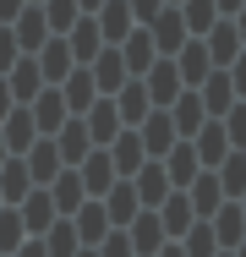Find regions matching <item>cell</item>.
I'll return each instance as SVG.
<instances>
[{"instance_id": "obj_21", "label": "cell", "mask_w": 246, "mask_h": 257, "mask_svg": "<svg viewBox=\"0 0 246 257\" xmlns=\"http://www.w3.org/2000/svg\"><path fill=\"white\" fill-rule=\"evenodd\" d=\"M208 230H213V241L219 246H241V235H246V213H241V203H219L213 213H208Z\"/></svg>"}, {"instance_id": "obj_16", "label": "cell", "mask_w": 246, "mask_h": 257, "mask_svg": "<svg viewBox=\"0 0 246 257\" xmlns=\"http://www.w3.org/2000/svg\"><path fill=\"white\" fill-rule=\"evenodd\" d=\"M88 71H93L98 93H115V88H120V82L132 77V71H126V60H120V50H115V44H104V50H98L93 60H88Z\"/></svg>"}, {"instance_id": "obj_37", "label": "cell", "mask_w": 246, "mask_h": 257, "mask_svg": "<svg viewBox=\"0 0 246 257\" xmlns=\"http://www.w3.org/2000/svg\"><path fill=\"white\" fill-rule=\"evenodd\" d=\"M213 246H219V241H213V230H208V224L186 230V241H181V252H186V257H213Z\"/></svg>"}, {"instance_id": "obj_38", "label": "cell", "mask_w": 246, "mask_h": 257, "mask_svg": "<svg viewBox=\"0 0 246 257\" xmlns=\"http://www.w3.org/2000/svg\"><path fill=\"white\" fill-rule=\"evenodd\" d=\"M17 39H11V28H6V22H0V77H6V71H11V66H17Z\"/></svg>"}, {"instance_id": "obj_17", "label": "cell", "mask_w": 246, "mask_h": 257, "mask_svg": "<svg viewBox=\"0 0 246 257\" xmlns=\"http://www.w3.org/2000/svg\"><path fill=\"white\" fill-rule=\"evenodd\" d=\"M60 39L71 44V60H77V66H88V60L104 50V39H98V22H93V17H77V22L60 33Z\"/></svg>"}, {"instance_id": "obj_34", "label": "cell", "mask_w": 246, "mask_h": 257, "mask_svg": "<svg viewBox=\"0 0 246 257\" xmlns=\"http://www.w3.org/2000/svg\"><path fill=\"white\" fill-rule=\"evenodd\" d=\"M39 11H44L49 33H66V28L82 17V6H77V0H39Z\"/></svg>"}, {"instance_id": "obj_22", "label": "cell", "mask_w": 246, "mask_h": 257, "mask_svg": "<svg viewBox=\"0 0 246 257\" xmlns=\"http://www.w3.org/2000/svg\"><path fill=\"white\" fill-rule=\"evenodd\" d=\"M143 159H148V154H143V137H137L132 126H126V132L109 143V164H115V175H126V181L143 170Z\"/></svg>"}, {"instance_id": "obj_31", "label": "cell", "mask_w": 246, "mask_h": 257, "mask_svg": "<svg viewBox=\"0 0 246 257\" xmlns=\"http://www.w3.org/2000/svg\"><path fill=\"white\" fill-rule=\"evenodd\" d=\"M71 230H77V241H104V235H109V213H104V203L88 197V203L77 208V224H71Z\"/></svg>"}, {"instance_id": "obj_53", "label": "cell", "mask_w": 246, "mask_h": 257, "mask_svg": "<svg viewBox=\"0 0 246 257\" xmlns=\"http://www.w3.org/2000/svg\"><path fill=\"white\" fill-rule=\"evenodd\" d=\"M241 213H246V192H241Z\"/></svg>"}, {"instance_id": "obj_47", "label": "cell", "mask_w": 246, "mask_h": 257, "mask_svg": "<svg viewBox=\"0 0 246 257\" xmlns=\"http://www.w3.org/2000/svg\"><path fill=\"white\" fill-rule=\"evenodd\" d=\"M77 6H82V17H93L98 6H104V0H77Z\"/></svg>"}, {"instance_id": "obj_23", "label": "cell", "mask_w": 246, "mask_h": 257, "mask_svg": "<svg viewBox=\"0 0 246 257\" xmlns=\"http://www.w3.org/2000/svg\"><path fill=\"white\" fill-rule=\"evenodd\" d=\"M17 213H22V230H33V235H39V230H49V224L60 219V213H55V203H49V192H44V186H33V192H28V197L17 203Z\"/></svg>"}, {"instance_id": "obj_14", "label": "cell", "mask_w": 246, "mask_h": 257, "mask_svg": "<svg viewBox=\"0 0 246 257\" xmlns=\"http://www.w3.org/2000/svg\"><path fill=\"white\" fill-rule=\"evenodd\" d=\"M22 164H28L33 186H44V181H55V175H60V164H66V159H60V148H55V137H33V148H28V159H22Z\"/></svg>"}, {"instance_id": "obj_42", "label": "cell", "mask_w": 246, "mask_h": 257, "mask_svg": "<svg viewBox=\"0 0 246 257\" xmlns=\"http://www.w3.org/2000/svg\"><path fill=\"white\" fill-rule=\"evenodd\" d=\"M22 6H28V0H0V22H11V17L22 11Z\"/></svg>"}, {"instance_id": "obj_26", "label": "cell", "mask_w": 246, "mask_h": 257, "mask_svg": "<svg viewBox=\"0 0 246 257\" xmlns=\"http://www.w3.org/2000/svg\"><path fill=\"white\" fill-rule=\"evenodd\" d=\"M55 148H60V159H71V164H82V159H88L93 137H88V126H82V115H71V120L55 132Z\"/></svg>"}, {"instance_id": "obj_11", "label": "cell", "mask_w": 246, "mask_h": 257, "mask_svg": "<svg viewBox=\"0 0 246 257\" xmlns=\"http://www.w3.org/2000/svg\"><path fill=\"white\" fill-rule=\"evenodd\" d=\"M0 137H6V154H28V148H33V137H39V126H33V115H28V104H11V115L0 120Z\"/></svg>"}, {"instance_id": "obj_2", "label": "cell", "mask_w": 246, "mask_h": 257, "mask_svg": "<svg viewBox=\"0 0 246 257\" xmlns=\"http://www.w3.org/2000/svg\"><path fill=\"white\" fill-rule=\"evenodd\" d=\"M143 88H148V104H153V109H170V104H175V93H181V71H175L170 55H159V60L143 71Z\"/></svg>"}, {"instance_id": "obj_35", "label": "cell", "mask_w": 246, "mask_h": 257, "mask_svg": "<svg viewBox=\"0 0 246 257\" xmlns=\"http://www.w3.org/2000/svg\"><path fill=\"white\" fill-rule=\"evenodd\" d=\"M22 246V213L17 208H0V257Z\"/></svg>"}, {"instance_id": "obj_9", "label": "cell", "mask_w": 246, "mask_h": 257, "mask_svg": "<svg viewBox=\"0 0 246 257\" xmlns=\"http://www.w3.org/2000/svg\"><path fill=\"white\" fill-rule=\"evenodd\" d=\"M55 88H60V99H66L71 115H82V109L98 99V82H93V71H88V66H71V71H66V82H55Z\"/></svg>"}, {"instance_id": "obj_41", "label": "cell", "mask_w": 246, "mask_h": 257, "mask_svg": "<svg viewBox=\"0 0 246 257\" xmlns=\"http://www.w3.org/2000/svg\"><path fill=\"white\" fill-rule=\"evenodd\" d=\"M98 257H137V252H132V241H126V230H120V235H104Z\"/></svg>"}, {"instance_id": "obj_46", "label": "cell", "mask_w": 246, "mask_h": 257, "mask_svg": "<svg viewBox=\"0 0 246 257\" xmlns=\"http://www.w3.org/2000/svg\"><path fill=\"white\" fill-rule=\"evenodd\" d=\"M230 22H235V33H241V44H246V6L235 11V17H230Z\"/></svg>"}, {"instance_id": "obj_25", "label": "cell", "mask_w": 246, "mask_h": 257, "mask_svg": "<svg viewBox=\"0 0 246 257\" xmlns=\"http://www.w3.org/2000/svg\"><path fill=\"white\" fill-rule=\"evenodd\" d=\"M126 241H132V252H137V257H153L159 246H164V224H159L153 213H137V219L126 224Z\"/></svg>"}, {"instance_id": "obj_7", "label": "cell", "mask_w": 246, "mask_h": 257, "mask_svg": "<svg viewBox=\"0 0 246 257\" xmlns=\"http://www.w3.org/2000/svg\"><path fill=\"white\" fill-rule=\"evenodd\" d=\"M6 28H11V39H17V50H22V55H33V50L49 39V22H44V11H39V6H22Z\"/></svg>"}, {"instance_id": "obj_39", "label": "cell", "mask_w": 246, "mask_h": 257, "mask_svg": "<svg viewBox=\"0 0 246 257\" xmlns=\"http://www.w3.org/2000/svg\"><path fill=\"white\" fill-rule=\"evenodd\" d=\"M126 6H132V22H137V28H148V22L164 11V0H126Z\"/></svg>"}, {"instance_id": "obj_32", "label": "cell", "mask_w": 246, "mask_h": 257, "mask_svg": "<svg viewBox=\"0 0 246 257\" xmlns=\"http://www.w3.org/2000/svg\"><path fill=\"white\" fill-rule=\"evenodd\" d=\"M175 11H181V22H186V33H192V39H202V33L219 22V6H213V0H181Z\"/></svg>"}, {"instance_id": "obj_55", "label": "cell", "mask_w": 246, "mask_h": 257, "mask_svg": "<svg viewBox=\"0 0 246 257\" xmlns=\"http://www.w3.org/2000/svg\"><path fill=\"white\" fill-rule=\"evenodd\" d=\"M28 6H39V0H28Z\"/></svg>"}, {"instance_id": "obj_45", "label": "cell", "mask_w": 246, "mask_h": 257, "mask_svg": "<svg viewBox=\"0 0 246 257\" xmlns=\"http://www.w3.org/2000/svg\"><path fill=\"white\" fill-rule=\"evenodd\" d=\"M17 257H49V252H44V246H39V241H28V246H22V252H17Z\"/></svg>"}, {"instance_id": "obj_27", "label": "cell", "mask_w": 246, "mask_h": 257, "mask_svg": "<svg viewBox=\"0 0 246 257\" xmlns=\"http://www.w3.org/2000/svg\"><path fill=\"white\" fill-rule=\"evenodd\" d=\"M132 186H137V203L159 208L164 197H170V175H164V164H143L137 175H132Z\"/></svg>"}, {"instance_id": "obj_12", "label": "cell", "mask_w": 246, "mask_h": 257, "mask_svg": "<svg viewBox=\"0 0 246 257\" xmlns=\"http://www.w3.org/2000/svg\"><path fill=\"white\" fill-rule=\"evenodd\" d=\"M93 22H98V39H104V44H120V39L137 28V22H132V6H126V0H104V6L93 11Z\"/></svg>"}, {"instance_id": "obj_54", "label": "cell", "mask_w": 246, "mask_h": 257, "mask_svg": "<svg viewBox=\"0 0 246 257\" xmlns=\"http://www.w3.org/2000/svg\"><path fill=\"white\" fill-rule=\"evenodd\" d=\"M164 6H181V0H164Z\"/></svg>"}, {"instance_id": "obj_43", "label": "cell", "mask_w": 246, "mask_h": 257, "mask_svg": "<svg viewBox=\"0 0 246 257\" xmlns=\"http://www.w3.org/2000/svg\"><path fill=\"white\" fill-rule=\"evenodd\" d=\"M11 104H17V99H11V88H6V77H0V120L11 115Z\"/></svg>"}, {"instance_id": "obj_20", "label": "cell", "mask_w": 246, "mask_h": 257, "mask_svg": "<svg viewBox=\"0 0 246 257\" xmlns=\"http://www.w3.org/2000/svg\"><path fill=\"white\" fill-rule=\"evenodd\" d=\"M104 197H109V203H104V213H109V224H120V230H126V224H132V219L143 213V203H137V186H132L126 175H120V181H115V186H109Z\"/></svg>"}, {"instance_id": "obj_30", "label": "cell", "mask_w": 246, "mask_h": 257, "mask_svg": "<svg viewBox=\"0 0 246 257\" xmlns=\"http://www.w3.org/2000/svg\"><path fill=\"white\" fill-rule=\"evenodd\" d=\"M49 203H55V213H77V208H82V181H77V170H60V175L49 181Z\"/></svg>"}, {"instance_id": "obj_15", "label": "cell", "mask_w": 246, "mask_h": 257, "mask_svg": "<svg viewBox=\"0 0 246 257\" xmlns=\"http://www.w3.org/2000/svg\"><path fill=\"white\" fill-rule=\"evenodd\" d=\"M170 60H175V71H181V88H197V82L213 71V60H208V50H202V39H186Z\"/></svg>"}, {"instance_id": "obj_51", "label": "cell", "mask_w": 246, "mask_h": 257, "mask_svg": "<svg viewBox=\"0 0 246 257\" xmlns=\"http://www.w3.org/2000/svg\"><path fill=\"white\" fill-rule=\"evenodd\" d=\"M213 257H235V252H213Z\"/></svg>"}, {"instance_id": "obj_48", "label": "cell", "mask_w": 246, "mask_h": 257, "mask_svg": "<svg viewBox=\"0 0 246 257\" xmlns=\"http://www.w3.org/2000/svg\"><path fill=\"white\" fill-rule=\"evenodd\" d=\"M153 257H186V252H181V246H159Z\"/></svg>"}, {"instance_id": "obj_44", "label": "cell", "mask_w": 246, "mask_h": 257, "mask_svg": "<svg viewBox=\"0 0 246 257\" xmlns=\"http://www.w3.org/2000/svg\"><path fill=\"white\" fill-rule=\"evenodd\" d=\"M213 6H219V17H235V11H241L246 0H213Z\"/></svg>"}, {"instance_id": "obj_29", "label": "cell", "mask_w": 246, "mask_h": 257, "mask_svg": "<svg viewBox=\"0 0 246 257\" xmlns=\"http://www.w3.org/2000/svg\"><path fill=\"white\" fill-rule=\"evenodd\" d=\"M28 192H33V175H28L22 154H11L6 164H0V197H6V203H22Z\"/></svg>"}, {"instance_id": "obj_1", "label": "cell", "mask_w": 246, "mask_h": 257, "mask_svg": "<svg viewBox=\"0 0 246 257\" xmlns=\"http://www.w3.org/2000/svg\"><path fill=\"white\" fill-rule=\"evenodd\" d=\"M28 115H33V126H39V137H55L66 120H71V109H66V99H60V88L55 82H44L33 99H28Z\"/></svg>"}, {"instance_id": "obj_50", "label": "cell", "mask_w": 246, "mask_h": 257, "mask_svg": "<svg viewBox=\"0 0 246 257\" xmlns=\"http://www.w3.org/2000/svg\"><path fill=\"white\" fill-rule=\"evenodd\" d=\"M6 159H11V154H6V137H0V164H6Z\"/></svg>"}, {"instance_id": "obj_24", "label": "cell", "mask_w": 246, "mask_h": 257, "mask_svg": "<svg viewBox=\"0 0 246 257\" xmlns=\"http://www.w3.org/2000/svg\"><path fill=\"white\" fill-rule=\"evenodd\" d=\"M192 148H197V159H202V170H213L219 159L230 154V137H224V126H219V120H202V126H197V137H192Z\"/></svg>"}, {"instance_id": "obj_33", "label": "cell", "mask_w": 246, "mask_h": 257, "mask_svg": "<svg viewBox=\"0 0 246 257\" xmlns=\"http://www.w3.org/2000/svg\"><path fill=\"white\" fill-rule=\"evenodd\" d=\"M159 213H164V219H159L164 235H186V230H192V203H186V192H181V197H164Z\"/></svg>"}, {"instance_id": "obj_49", "label": "cell", "mask_w": 246, "mask_h": 257, "mask_svg": "<svg viewBox=\"0 0 246 257\" xmlns=\"http://www.w3.org/2000/svg\"><path fill=\"white\" fill-rule=\"evenodd\" d=\"M230 252H235V257H246V235H241V246H230Z\"/></svg>"}, {"instance_id": "obj_10", "label": "cell", "mask_w": 246, "mask_h": 257, "mask_svg": "<svg viewBox=\"0 0 246 257\" xmlns=\"http://www.w3.org/2000/svg\"><path fill=\"white\" fill-rule=\"evenodd\" d=\"M109 99H115V115H120V126H137V120H143L148 109H153V104H148L143 77H126V82H120V88H115Z\"/></svg>"}, {"instance_id": "obj_3", "label": "cell", "mask_w": 246, "mask_h": 257, "mask_svg": "<svg viewBox=\"0 0 246 257\" xmlns=\"http://www.w3.org/2000/svg\"><path fill=\"white\" fill-rule=\"evenodd\" d=\"M82 126H88V137H93V148H109L126 126H120V115H115V99L109 93H98L88 109H82Z\"/></svg>"}, {"instance_id": "obj_8", "label": "cell", "mask_w": 246, "mask_h": 257, "mask_svg": "<svg viewBox=\"0 0 246 257\" xmlns=\"http://www.w3.org/2000/svg\"><path fill=\"white\" fill-rule=\"evenodd\" d=\"M202 50H208V60H213V66H230L246 44H241V33H235V22H230V17H219V22L202 33Z\"/></svg>"}, {"instance_id": "obj_56", "label": "cell", "mask_w": 246, "mask_h": 257, "mask_svg": "<svg viewBox=\"0 0 246 257\" xmlns=\"http://www.w3.org/2000/svg\"><path fill=\"white\" fill-rule=\"evenodd\" d=\"M241 159H246V154H241Z\"/></svg>"}, {"instance_id": "obj_28", "label": "cell", "mask_w": 246, "mask_h": 257, "mask_svg": "<svg viewBox=\"0 0 246 257\" xmlns=\"http://www.w3.org/2000/svg\"><path fill=\"white\" fill-rule=\"evenodd\" d=\"M186 203H192V213H202V219L224 203V186H219L213 170H197V175H192V197H186Z\"/></svg>"}, {"instance_id": "obj_40", "label": "cell", "mask_w": 246, "mask_h": 257, "mask_svg": "<svg viewBox=\"0 0 246 257\" xmlns=\"http://www.w3.org/2000/svg\"><path fill=\"white\" fill-rule=\"evenodd\" d=\"M224 77H230V88H235V99H246V50L224 66Z\"/></svg>"}, {"instance_id": "obj_36", "label": "cell", "mask_w": 246, "mask_h": 257, "mask_svg": "<svg viewBox=\"0 0 246 257\" xmlns=\"http://www.w3.org/2000/svg\"><path fill=\"white\" fill-rule=\"evenodd\" d=\"M77 230L71 224H49V241H44V252H55V257H77Z\"/></svg>"}, {"instance_id": "obj_13", "label": "cell", "mask_w": 246, "mask_h": 257, "mask_svg": "<svg viewBox=\"0 0 246 257\" xmlns=\"http://www.w3.org/2000/svg\"><path fill=\"white\" fill-rule=\"evenodd\" d=\"M208 120V109L197 99V88H181L175 104H170V126H175V137H197V126Z\"/></svg>"}, {"instance_id": "obj_19", "label": "cell", "mask_w": 246, "mask_h": 257, "mask_svg": "<svg viewBox=\"0 0 246 257\" xmlns=\"http://www.w3.org/2000/svg\"><path fill=\"white\" fill-rule=\"evenodd\" d=\"M115 50H120V60H126V71H132V77H143L148 66L159 60V50H153V39H148V28H132V33H126V39L115 44Z\"/></svg>"}, {"instance_id": "obj_4", "label": "cell", "mask_w": 246, "mask_h": 257, "mask_svg": "<svg viewBox=\"0 0 246 257\" xmlns=\"http://www.w3.org/2000/svg\"><path fill=\"white\" fill-rule=\"evenodd\" d=\"M202 170V159H197V148H192V137H175L170 148H164V175H170V186H192V175Z\"/></svg>"}, {"instance_id": "obj_6", "label": "cell", "mask_w": 246, "mask_h": 257, "mask_svg": "<svg viewBox=\"0 0 246 257\" xmlns=\"http://www.w3.org/2000/svg\"><path fill=\"white\" fill-rule=\"evenodd\" d=\"M148 39H153V50H159V55H175L181 44H186V39H192V33H186L181 11H175V6H164V11L148 22Z\"/></svg>"}, {"instance_id": "obj_5", "label": "cell", "mask_w": 246, "mask_h": 257, "mask_svg": "<svg viewBox=\"0 0 246 257\" xmlns=\"http://www.w3.org/2000/svg\"><path fill=\"white\" fill-rule=\"evenodd\" d=\"M77 181H82V192L88 197H104L120 175H115V164H109V148H88V159H82V170H77Z\"/></svg>"}, {"instance_id": "obj_18", "label": "cell", "mask_w": 246, "mask_h": 257, "mask_svg": "<svg viewBox=\"0 0 246 257\" xmlns=\"http://www.w3.org/2000/svg\"><path fill=\"white\" fill-rule=\"evenodd\" d=\"M6 88H11V99H17V104H28L39 88H44V71H39V60H33V55H17V66L6 71Z\"/></svg>"}, {"instance_id": "obj_52", "label": "cell", "mask_w": 246, "mask_h": 257, "mask_svg": "<svg viewBox=\"0 0 246 257\" xmlns=\"http://www.w3.org/2000/svg\"><path fill=\"white\" fill-rule=\"evenodd\" d=\"M77 257H98V252H77Z\"/></svg>"}]
</instances>
